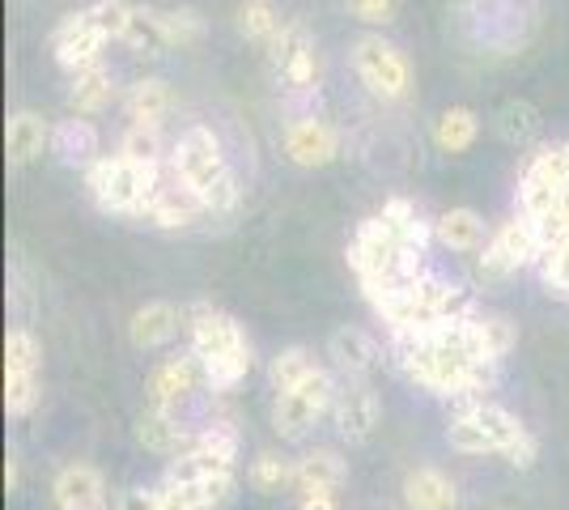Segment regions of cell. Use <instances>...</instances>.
<instances>
[{"mask_svg": "<svg viewBox=\"0 0 569 510\" xmlns=\"http://www.w3.org/2000/svg\"><path fill=\"white\" fill-rule=\"evenodd\" d=\"M170 170L183 179L188 188L209 213H230L238 204V179L226 153L217 146V137L209 128H188L174 146V158H170Z\"/></svg>", "mask_w": 569, "mask_h": 510, "instance_id": "cell-2", "label": "cell"}, {"mask_svg": "<svg viewBox=\"0 0 569 510\" xmlns=\"http://www.w3.org/2000/svg\"><path fill=\"white\" fill-rule=\"evenodd\" d=\"M137 442H141L144 451H153V456H183L191 451V442H196V430H188L179 413H158V409H144L141 421H137Z\"/></svg>", "mask_w": 569, "mask_h": 510, "instance_id": "cell-16", "label": "cell"}, {"mask_svg": "<svg viewBox=\"0 0 569 510\" xmlns=\"http://www.w3.org/2000/svg\"><path fill=\"white\" fill-rule=\"evenodd\" d=\"M90 13H94V26L107 34V39H128L132 18H137V9H132L128 0H94Z\"/></svg>", "mask_w": 569, "mask_h": 510, "instance_id": "cell-33", "label": "cell"}, {"mask_svg": "<svg viewBox=\"0 0 569 510\" xmlns=\"http://www.w3.org/2000/svg\"><path fill=\"white\" fill-rule=\"evenodd\" d=\"M162 183V162H132V158H98L86 170V188L102 213H137Z\"/></svg>", "mask_w": 569, "mask_h": 510, "instance_id": "cell-3", "label": "cell"}, {"mask_svg": "<svg viewBox=\"0 0 569 510\" xmlns=\"http://www.w3.org/2000/svg\"><path fill=\"white\" fill-rule=\"evenodd\" d=\"M247 481L256 493H281V489L293 486V463L281 460L277 451H260L247 468Z\"/></svg>", "mask_w": 569, "mask_h": 510, "instance_id": "cell-31", "label": "cell"}, {"mask_svg": "<svg viewBox=\"0 0 569 510\" xmlns=\"http://www.w3.org/2000/svg\"><path fill=\"white\" fill-rule=\"evenodd\" d=\"M56 510H107V486L94 463H64L51 481Z\"/></svg>", "mask_w": 569, "mask_h": 510, "instance_id": "cell-13", "label": "cell"}, {"mask_svg": "<svg viewBox=\"0 0 569 510\" xmlns=\"http://www.w3.org/2000/svg\"><path fill=\"white\" fill-rule=\"evenodd\" d=\"M298 510H340L336 489H307V493H298Z\"/></svg>", "mask_w": 569, "mask_h": 510, "instance_id": "cell-41", "label": "cell"}, {"mask_svg": "<svg viewBox=\"0 0 569 510\" xmlns=\"http://www.w3.org/2000/svg\"><path fill=\"white\" fill-rule=\"evenodd\" d=\"M336 391H340L336 388V379L319 366L307 383H298L293 391H281V396L272 400V430H277L284 442L307 438L323 417L332 413Z\"/></svg>", "mask_w": 569, "mask_h": 510, "instance_id": "cell-5", "label": "cell"}, {"mask_svg": "<svg viewBox=\"0 0 569 510\" xmlns=\"http://www.w3.org/2000/svg\"><path fill=\"white\" fill-rule=\"evenodd\" d=\"M196 451H204V456H213L217 463H226V468H234L238 460V434L234 426H204V430H196V442H191Z\"/></svg>", "mask_w": 569, "mask_h": 510, "instance_id": "cell-32", "label": "cell"}, {"mask_svg": "<svg viewBox=\"0 0 569 510\" xmlns=\"http://www.w3.org/2000/svg\"><path fill=\"white\" fill-rule=\"evenodd\" d=\"M170 107H174V94H170V86L162 77H144V81H137V86L123 94L128 120L144 123V128H162V120L170 116Z\"/></svg>", "mask_w": 569, "mask_h": 510, "instance_id": "cell-21", "label": "cell"}, {"mask_svg": "<svg viewBox=\"0 0 569 510\" xmlns=\"http://www.w3.org/2000/svg\"><path fill=\"white\" fill-rule=\"evenodd\" d=\"M284 158L302 170L328 167L340 158V132L319 116H298L284 128Z\"/></svg>", "mask_w": 569, "mask_h": 510, "instance_id": "cell-11", "label": "cell"}, {"mask_svg": "<svg viewBox=\"0 0 569 510\" xmlns=\"http://www.w3.org/2000/svg\"><path fill=\"white\" fill-rule=\"evenodd\" d=\"M349 13L361 22H391L396 0H349Z\"/></svg>", "mask_w": 569, "mask_h": 510, "instance_id": "cell-38", "label": "cell"}, {"mask_svg": "<svg viewBox=\"0 0 569 510\" xmlns=\"http://www.w3.org/2000/svg\"><path fill=\"white\" fill-rule=\"evenodd\" d=\"M200 383H209V379H204V370L196 362V353H174V358L153 366V374H149V383H144L149 409H158V413H179V404L191 400V391L200 388Z\"/></svg>", "mask_w": 569, "mask_h": 510, "instance_id": "cell-10", "label": "cell"}, {"mask_svg": "<svg viewBox=\"0 0 569 510\" xmlns=\"http://www.w3.org/2000/svg\"><path fill=\"white\" fill-rule=\"evenodd\" d=\"M540 256H545L540 230H536V221H527L519 213V218L501 221L498 230H493V239L485 243L480 272L485 277H510V272H519L527 264H540Z\"/></svg>", "mask_w": 569, "mask_h": 510, "instance_id": "cell-7", "label": "cell"}, {"mask_svg": "<svg viewBox=\"0 0 569 510\" xmlns=\"http://www.w3.org/2000/svg\"><path fill=\"white\" fill-rule=\"evenodd\" d=\"M179 328H183V316H179L174 302H144L128 323V340H132V349L153 353V349H162L179 337Z\"/></svg>", "mask_w": 569, "mask_h": 510, "instance_id": "cell-17", "label": "cell"}, {"mask_svg": "<svg viewBox=\"0 0 569 510\" xmlns=\"http://www.w3.org/2000/svg\"><path fill=\"white\" fill-rule=\"evenodd\" d=\"M468 344H472V353L480 362L501 366V358L519 344V332H515V323L506 316H485V311H476V316L468 319Z\"/></svg>", "mask_w": 569, "mask_h": 510, "instance_id": "cell-20", "label": "cell"}, {"mask_svg": "<svg viewBox=\"0 0 569 510\" xmlns=\"http://www.w3.org/2000/svg\"><path fill=\"white\" fill-rule=\"evenodd\" d=\"M18 486H22V468H18V460L9 456V460H4V489L18 493Z\"/></svg>", "mask_w": 569, "mask_h": 510, "instance_id": "cell-42", "label": "cell"}, {"mask_svg": "<svg viewBox=\"0 0 569 510\" xmlns=\"http://www.w3.org/2000/svg\"><path fill=\"white\" fill-rule=\"evenodd\" d=\"M540 281L548 286V293L569 298V239L557 247H548L545 256H540Z\"/></svg>", "mask_w": 569, "mask_h": 510, "instance_id": "cell-35", "label": "cell"}, {"mask_svg": "<svg viewBox=\"0 0 569 510\" xmlns=\"http://www.w3.org/2000/svg\"><path fill=\"white\" fill-rule=\"evenodd\" d=\"M119 158H132V162H162V137H158V128L132 123V128L123 132Z\"/></svg>", "mask_w": 569, "mask_h": 510, "instance_id": "cell-34", "label": "cell"}, {"mask_svg": "<svg viewBox=\"0 0 569 510\" xmlns=\"http://www.w3.org/2000/svg\"><path fill=\"white\" fill-rule=\"evenodd\" d=\"M540 128H545V120H540V111L531 107V102H522V98H515V102H506L498 111V132L506 146H531L536 137H540Z\"/></svg>", "mask_w": 569, "mask_h": 510, "instance_id": "cell-28", "label": "cell"}, {"mask_svg": "<svg viewBox=\"0 0 569 510\" xmlns=\"http://www.w3.org/2000/svg\"><path fill=\"white\" fill-rule=\"evenodd\" d=\"M566 218H569V209H566Z\"/></svg>", "mask_w": 569, "mask_h": 510, "instance_id": "cell-43", "label": "cell"}, {"mask_svg": "<svg viewBox=\"0 0 569 510\" xmlns=\"http://www.w3.org/2000/svg\"><path fill=\"white\" fill-rule=\"evenodd\" d=\"M116 510H158V486H137V489H123L119 493Z\"/></svg>", "mask_w": 569, "mask_h": 510, "instance_id": "cell-40", "label": "cell"}, {"mask_svg": "<svg viewBox=\"0 0 569 510\" xmlns=\"http://www.w3.org/2000/svg\"><path fill=\"white\" fill-rule=\"evenodd\" d=\"M111 98H116V86H111V73L98 64L90 73L72 77L69 86V111L77 120H86V116H98V111H107L111 107Z\"/></svg>", "mask_w": 569, "mask_h": 510, "instance_id": "cell-25", "label": "cell"}, {"mask_svg": "<svg viewBox=\"0 0 569 510\" xmlns=\"http://www.w3.org/2000/svg\"><path fill=\"white\" fill-rule=\"evenodd\" d=\"M281 18L272 9V0H242L238 4V34L251 43H272L281 34Z\"/></svg>", "mask_w": 569, "mask_h": 510, "instance_id": "cell-30", "label": "cell"}, {"mask_svg": "<svg viewBox=\"0 0 569 510\" xmlns=\"http://www.w3.org/2000/svg\"><path fill=\"white\" fill-rule=\"evenodd\" d=\"M51 141V128L43 116L34 111H13L9 123H4V153H9V167H26L34 162Z\"/></svg>", "mask_w": 569, "mask_h": 510, "instance_id": "cell-19", "label": "cell"}, {"mask_svg": "<svg viewBox=\"0 0 569 510\" xmlns=\"http://www.w3.org/2000/svg\"><path fill=\"white\" fill-rule=\"evenodd\" d=\"M107 43H111V39L94 26V13H90V9H77V13H69L64 22L51 30V56H56V64L72 77L98 69Z\"/></svg>", "mask_w": 569, "mask_h": 510, "instance_id": "cell-9", "label": "cell"}, {"mask_svg": "<svg viewBox=\"0 0 569 510\" xmlns=\"http://www.w3.org/2000/svg\"><path fill=\"white\" fill-rule=\"evenodd\" d=\"M433 234L447 251H480L489 243L485 239V218L476 209H447L442 218L433 221Z\"/></svg>", "mask_w": 569, "mask_h": 510, "instance_id": "cell-23", "label": "cell"}, {"mask_svg": "<svg viewBox=\"0 0 569 510\" xmlns=\"http://www.w3.org/2000/svg\"><path fill=\"white\" fill-rule=\"evenodd\" d=\"M191 353H196V362L204 370L209 388L217 391L238 388L251 374V362H256L242 328L226 311H213L204 302L191 311Z\"/></svg>", "mask_w": 569, "mask_h": 510, "instance_id": "cell-1", "label": "cell"}, {"mask_svg": "<svg viewBox=\"0 0 569 510\" xmlns=\"http://www.w3.org/2000/svg\"><path fill=\"white\" fill-rule=\"evenodd\" d=\"M476 137H480V116L472 107H447L433 123V146L442 153H463L476 146Z\"/></svg>", "mask_w": 569, "mask_h": 510, "instance_id": "cell-26", "label": "cell"}, {"mask_svg": "<svg viewBox=\"0 0 569 510\" xmlns=\"http://www.w3.org/2000/svg\"><path fill=\"white\" fill-rule=\"evenodd\" d=\"M403 507L408 510H455L459 507V493L455 481L438 468H412L403 472Z\"/></svg>", "mask_w": 569, "mask_h": 510, "instance_id": "cell-18", "label": "cell"}, {"mask_svg": "<svg viewBox=\"0 0 569 510\" xmlns=\"http://www.w3.org/2000/svg\"><path fill=\"white\" fill-rule=\"evenodd\" d=\"M328 358H332L345 379H366L382 362V344L366 328H349L345 323V328H336L332 337H328Z\"/></svg>", "mask_w": 569, "mask_h": 510, "instance_id": "cell-15", "label": "cell"}, {"mask_svg": "<svg viewBox=\"0 0 569 510\" xmlns=\"http://www.w3.org/2000/svg\"><path fill=\"white\" fill-rule=\"evenodd\" d=\"M174 174V170H170ZM200 213H209L196 196L183 188V179L174 174V179H162L158 183V192L149 196V204L141 209V218L149 221V226H158V230H183V226H191V221L200 218Z\"/></svg>", "mask_w": 569, "mask_h": 510, "instance_id": "cell-14", "label": "cell"}, {"mask_svg": "<svg viewBox=\"0 0 569 510\" xmlns=\"http://www.w3.org/2000/svg\"><path fill=\"white\" fill-rule=\"evenodd\" d=\"M196 493H200L204 510H226L238 493V477L234 472H213V477H204V481L196 486Z\"/></svg>", "mask_w": 569, "mask_h": 510, "instance_id": "cell-36", "label": "cell"}, {"mask_svg": "<svg viewBox=\"0 0 569 510\" xmlns=\"http://www.w3.org/2000/svg\"><path fill=\"white\" fill-rule=\"evenodd\" d=\"M51 146H56V153L69 162V167H94L98 162V128L90 120H64L56 132H51Z\"/></svg>", "mask_w": 569, "mask_h": 510, "instance_id": "cell-24", "label": "cell"}, {"mask_svg": "<svg viewBox=\"0 0 569 510\" xmlns=\"http://www.w3.org/2000/svg\"><path fill=\"white\" fill-rule=\"evenodd\" d=\"M379 417H382L379 396H375V388L366 379H349L345 388L336 391L332 421H336V434L345 438V442H366V438L375 434Z\"/></svg>", "mask_w": 569, "mask_h": 510, "instance_id": "cell-12", "label": "cell"}, {"mask_svg": "<svg viewBox=\"0 0 569 510\" xmlns=\"http://www.w3.org/2000/svg\"><path fill=\"white\" fill-rule=\"evenodd\" d=\"M349 481V468L336 456L332 447H319V451H307L302 460L293 463V489L307 493V489H345Z\"/></svg>", "mask_w": 569, "mask_h": 510, "instance_id": "cell-22", "label": "cell"}, {"mask_svg": "<svg viewBox=\"0 0 569 510\" xmlns=\"http://www.w3.org/2000/svg\"><path fill=\"white\" fill-rule=\"evenodd\" d=\"M315 370H319V366H315V358H310V349L289 344V349H281V353L268 362V383H272V391L281 396V391H293L298 383H307Z\"/></svg>", "mask_w": 569, "mask_h": 510, "instance_id": "cell-29", "label": "cell"}, {"mask_svg": "<svg viewBox=\"0 0 569 510\" xmlns=\"http://www.w3.org/2000/svg\"><path fill=\"white\" fill-rule=\"evenodd\" d=\"M144 13H149V22L158 26L167 48H188L204 34V18L196 9H144Z\"/></svg>", "mask_w": 569, "mask_h": 510, "instance_id": "cell-27", "label": "cell"}, {"mask_svg": "<svg viewBox=\"0 0 569 510\" xmlns=\"http://www.w3.org/2000/svg\"><path fill=\"white\" fill-rule=\"evenodd\" d=\"M536 456H540V442H536V438H531V430H527L519 442H510V447H506V456H501V460L510 463V468H531V463H536Z\"/></svg>", "mask_w": 569, "mask_h": 510, "instance_id": "cell-39", "label": "cell"}, {"mask_svg": "<svg viewBox=\"0 0 569 510\" xmlns=\"http://www.w3.org/2000/svg\"><path fill=\"white\" fill-rule=\"evenodd\" d=\"M158 510H204L196 486H167L158 481Z\"/></svg>", "mask_w": 569, "mask_h": 510, "instance_id": "cell-37", "label": "cell"}, {"mask_svg": "<svg viewBox=\"0 0 569 510\" xmlns=\"http://www.w3.org/2000/svg\"><path fill=\"white\" fill-rule=\"evenodd\" d=\"M268 60H272V73L289 94H310L315 90L319 60H315V39L302 22L281 26V34L268 43Z\"/></svg>", "mask_w": 569, "mask_h": 510, "instance_id": "cell-8", "label": "cell"}, {"mask_svg": "<svg viewBox=\"0 0 569 510\" xmlns=\"http://www.w3.org/2000/svg\"><path fill=\"white\" fill-rule=\"evenodd\" d=\"M522 434L527 426L493 400H476L468 409H459L447 426V442L463 456H506V447L519 442Z\"/></svg>", "mask_w": 569, "mask_h": 510, "instance_id": "cell-4", "label": "cell"}, {"mask_svg": "<svg viewBox=\"0 0 569 510\" xmlns=\"http://www.w3.org/2000/svg\"><path fill=\"white\" fill-rule=\"evenodd\" d=\"M353 69L361 86L382 102H400L412 90V64L403 60L396 43H387L382 34H361L353 43Z\"/></svg>", "mask_w": 569, "mask_h": 510, "instance_id": "cell-6", "label": "cell"}]
</instances>
